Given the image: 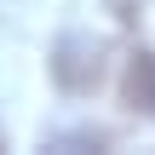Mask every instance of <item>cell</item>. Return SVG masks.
Wrapping results in <instances>:
<instances>
[{
  "mask_svg": "<svg viewBox=\"0 0 155 155\" xmlns=\"http://www.w3.org/2000/svg\"><path fill=\"white\" fill-rule=\"evenodd\" d=\"M52 81L63 92H92L104 81V40H92V35H58V46H52Z\"/></svg>",
  "mask_w": 155,
  "mask_h": 155,
  "instance_id": "1",
  "label": "cell"
},
{
  "mask_svg": "<svg viewBox=\"0 0 155 155\" xmlns=\"http://www.w3.org/2000/svg\"><path fill=\"white\" fill-rule=\"evenodd\" d=\"M121 104L132 115H155V52H132L127 69H121Z\"/></svg>",
  "mask_w": 155,
  "mask_h": 155,
  "instance_id": "2",
  "label": "cell"
}]
</instances>
